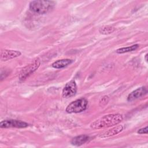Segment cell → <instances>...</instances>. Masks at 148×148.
I'll use <instances>...</instances> for the list:
<instances>
[{"label": "cell", "mask_w": 148, "mask_h": 148, "mask_svg": "<svg viewBox=\"0 0 148 148\" xmlns=\"http://www.w3.org/2000/svg\"><path fill=\"white\" fill-rule=\"evenodd\" d=\"M123 120V116L120 114H109L105 115L91 124L92 129H101L108 128L117 125Z\"/></svg>", "instance_id": "6da1fadb"}, {"label": "cell", "mask_w": 148, "mask_h": 148, "mask_svg": "<svg viewBox=\"0 0 148 148\" xmlns=\"http://www.w3.org/2000/svg\"><path fill=\"white\" fill-rule=\"evenodd\" d=\"M55 5V2L52 1H33L29 3V9L33 12L43 14L52 10Z\"/></svg>", "instance_id": "7a4b0ae2"}, {"label": "cell", "mask_w": 148, "mask_h": 148, "mask_svg": "<svg viewBox=\"0 0 148 148\" xmlns=\"http://www.w3.org/2000/svg\"><path fill=\"white\" fill-rule=\"evenodd\" d=\"M88 101L84 98L77 99L70 103L66 108L68 113H77L85 110L87 107Z\"/></svg>", "instance_id": "3957f363"}, {"label": "cell", "mask_w": 148, "mask_h": 148, "mask_svg": "<svg viewBox=\"0 0 148 148\" xmlns=\"http://www.w3.org/2000/svg\"><path fill=\"white\" fill-rule=\"evenodd\" d=\"M40 61L39 58L35 60L32 62L27 65L22 69L19 74V79L21 81L24 80L33 73L40 66Z\"/></svg>", "instance_id": "277c9868"}, {"label": "cell", "mask_w": 148, "mask_h": 148, "mask_svg": "<svg viewBox=\"0 0 148 148\" xmlns=\"http://www.w3.org/2000/svg\"><path fill=\"white\" fill-rule=\"evenodd\" d=\"M29 125L28 123L18 120L8 119L0 123L1 128H25Z\"/></svg>", "instance_id": "5b68a950"}, {"label": "cell", "mask_w": 148, "mask_h": 148, "mask_svg": "<svg viewBox=\"0 0 148 148\" xmlns=\"http://www.w3.org/2000/svg\"><path fill=\"white\" fill-rule=\"evenodd\" d=\"M77 92V85L75 80H72L66 84L62 90V96L64 98H69L74 96Z\"/></svg>", "instance_id": "8992f818"}, {"label": "cell", "mask_w": 148, "mask_h": 148, "mask_svg": "<svg viewBox=\"0 0 148 148\" xmlns=\"http://www.w3.org/2000/svg\"><path fill=\"white\" fill-rule=\"evenodd\" d=\"M21 55V52L13 50H2L1 51V60L2 61H6L12 58L17 57Z\"/></svg>", "instance_id": "52a82bcc"}, {"label": "cell", "mask_w": 148, "mask_h": 148, "mask_svg": "<svg viewBox=\"0 0 148 148\" xmlns=\"http://www.w3.org/2000/svg\"><path fill=\"white\" fill-rule=\"evenodd\" d=\"M147 90L146 87H140L131 92L128 95L127 100L128 101H133L144 96L147 94Z\"/></svg>", "instance_id": "ba28073f"}, {"label": "cell", "mask_w": 148, "mask_h": 148, "mask_svg": "<svg viewBox=\"0 0 148 148\" xmlns=\"http://www.w3.org/2000/svg\"><path fill=\"white\" fill-rule=\"evenodd\" d=\"M72 62H73V60H72L71 59H68V58L61 59V60H58L54 62L52 64L51 66L54 68L61 69V68H63L67 66L68 65L71 64Z\"/></svg>", "instance_id": "9c48e42d"}, {"label": "cell", "mask_w": 148, "mask_h": 148, "mask_svg": "<svg viewBox=\"0 0 148 148\" xmlns=\"http://www.w3.org/2000/svg\"><path fill=\"white\" fill-rule=\"evenodd\" d=\"M89 140V136L86 135H82L73 138L71 140L72 145L76 146H81Z\"/></svg>", "instance_id": "30bf717a"}, {"label": "cell", "mask_w": 148, "mask_h": 148, "mask_svg": "<svg viewBox=\"0 0 148 148\" xmlns=\"http://www.w3.org/2000/svg\"><path fill=\"white\" fill-rule=\"evenodd\" d=\"M123 130V127L122 125H117V127L109 130L105 132L103 134H102V135H100L99 136L102 137V138H106V137H108L110 136H112V135H116L117 134L120 132L122 130Z\"/></svg>", "instance_id": "8fae6325"}, {"label": "cell", "mask_w": 148, "mask_h": 148, "mask_svg": "<svg viewBox=\"0 0 148 148\" xmlns=\"http://www.w3.org/2000/svg\"><path fill=\"white\" fill-rule=\"evenodd\" d=\"M138 47H139V45L135 44V45H132L131 46L120 48L116 50V53H119V54H122V53H124L136 50Z\"/></svg>", "instance_id": "7c38bea8"}, {"label": "cell", "mask_w": 148, "mask_h": 148, "mask_svg": "<svg viewBox=\"0 0 148 148\" xmlns=\"http://www.w3.org/2000/svg\"><path fill=\"white\" fill-rule=\"evenodd\" d=\"M114 28L110 25H105L101 27L99 29V32L103 35H108L112 33L114 31Z\"/></svg>", "instance_id": "4fadbf2b"}, {"label": "cell", "mask_w": 148, "mask_h": 148, "mask_svg": "<svg viewBox=\"0 0 148 148\" xmlns=\"http://www.w3.org/2000/svg\"><path fill=\"white\" fill-rule=\"evenodd\" d=\"M109 101V97L108 96L103 97L99 101V105L101 106H105L108 103Z\"/></svg>", "instance_id": "5bb4252c"}, {"label": "cell", "mask_w": 148, "mask_h": 148, "mask_svg": "<svg viewBox=\"0 0 148 148\" xmlns=\"http://www.w3.org/2000/svg\"><path fill=\"white\" fill-rule=\"evenodd\" d=\"M137 132L139 134H147V126H146L144 128L139 129Z\"/></svg>", "instance_id": "9a60e30c"}, {"label": "cell", "mask_w": 148, "mask_h": 148, "mask_svg": "<svg viewBox=\"0 0 148 148\" xmlns=\"http://www.w3.org/2000/svg\"><path fill=\"white\" fill-rule=\"evenodd\" d=\"M147 54H146L145 55V60H146V61H147Z\"/></svg>", "instance_id": "2e32d148"}]
</instances>
